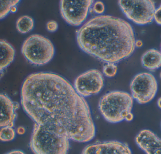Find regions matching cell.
I'll return each instance as SVG.
<instances>
[{
    "instance_id": "1",
    "label": "cell",
    "mask_w": 161,
    "mask_h": 154,
    "mask_svg": "<svg viewBox=\"0 0 161 154\" xmlns=\"http://www.w3.org/2000/svg\"><path fill=\"white\" fill-rule=\"evenodd\" d=\"M20 102L35 123L59 129L70 140L86 143L95 136L89 104L58 74L38 72L28 75L22 85Z\"/></svg>"
},
{
    "instance_id": "2",
    "label": "cell",
    "mask_w": 161,
    "mask_h": 154,
    "mask_svg": "<svg viewBox=\"0 0 161 154\" xmlns=\"http://www.w3.org/2000/svg\"><path fill=\"white\" fill-rule=\"evenodd\" d=\"M77 44L81 50L105 63H118L135 50V34L131 24L121 18L98 15L78 30Z\"/></svg>"
},
{
    "instance_id": "3",
    "label": "cell",
    "mask_w": 161,
    "mask_h": 154,
    "mask_svg": "<svg viewBox=\"0 0 161 154\" xmlns=\"http://www.w3.org/2000/svg\"><path fill=\"white\" fill-rule=\"evenodd\" d=\"M70 139L61 130L35 123L29 142L34 154H68Z\"/></svg>"
},
{
    "instance_id": "4",
    "label": "cell",
    "mask_w": 161,
    "mask_h": 154,
    "mask_svg": "<svg viewBox=\"0 0 161 154\" xmlns=\"http://www.w3.org/2000/svg\"><path fill=\"white\" fill-rule=\"evenodd\" d=\"M134 99L126 92L113 91L104 94L98 103V109L108 122L117 124L125 120L132 111Z\"/></svg>"
},
{
    "instance_id": "5",
    "label": "cell",
    "mask_w": 161,
    "mask_h": 154,
    "mask_svg": "<svg viewBox=\"0 0 161 154\" xmlns=\"http://www.w3.org/2000/svg\"><path fill=\"white\" fill-rule=\"evenodd\" d=\"M21 53L27 62L40 66L51 62L55 53L54 46L50 40L38 34L31 35L24 41Z\"/></svg>"
},
{
    "instance_id": "6",
    "label": "cell",
    "mask_w": 161,
    "mask_h": 154,
    "mask_svg": "<svg viewBox=\"0 0 161 154\" xmlns=\"http://www.w3.org/2000/svg\"><path fill=\"white\" fill-rule=\"evenodd\" d=\"M118 5L126 17L138 25L149 24L154 20L156 7L153 1H119Z\"/></svg>"
},
{
    "instance_id": "7",
    "label": "cell",
    "mask_w": 161,
    "mask_h": 154,
    "mask_svg": "<svg viewBox=\"0 0 161 154\" xmlns=\"http://www.w3.org/2000/svg\"><path fill=\"white\" fill-rule=\"evenodd\" d=\"M130 89L133 99L140 104H145L151 102L156 96L158 82L152 73L141 72L132 78Z\"/></svg>"
},
{
    "instance_id": "8",
    "label": "cell",
    "mask_w": 161,
    "mask_h": 154,
    "mask_svg": "<svg viewBox=\"0 0 161 154\" xmlns=\"http://www.w3.org/2000/svg\"><path fill=\"white\" fill-rule=\"evenodd\" d=\"M93 1H61L60 11L63 19L70 25H81L86 20Z\"/></svg>"
},
{
    "instance_id": "9",
    "label": "cell",
    "mask_w": 161,
    "mask_h": 154,
    "mask_svg": "<svg viewBox=\"0 0 161 154\" xmlns=\"http://www.w3.org/2000/svg\"><path fill=\"white\" fill-rule=\"evenodd\" d=\"M104 86L103 74L98 70L91 69L85 72L75 78L74 88L81 97L96 95Z\"/></svg>"
},
{
    "instance_id": "10",
    "label": "cell",
    "mask_w": 161,
    "mask_h": 154,
    "mask_svg": "<svg viewBox=\"0 0 161 154\" xmlns=\"http://www.w3.org/2000/svg\"><path fill=\"white\" fill-rule=\"evenodd\" d=\"M81 154H132V151L127 143L112 140L89 144Z\"/></svg>"
},
{
    "instance_id": "11",
    "label": "cell",
    "mask_w": 161,
    "mask_h": 154,
    "mask_svg": "<svg viewBox=\"0 0 161 154\" xmlns=\"http://www.w3.org/2000/svg\"><path fill=\"white\" fill-rule=\"evenodd\" d=\"M19 104L4 93H0V128L14 127L17 118Z\"/></svg>"
},
{
    "instance_id": "12",
    "label": "cell",
    "mask_w": 161,
    "mask_h": 154,
    "mask_svg": "<svg viewBox=\"0 0 161 154\" xmlns=\"http://www.w3.org/2000/svg\"><path fill=\"white\" fill-rule=\"evenodd\" d=\"M135 141L146 154H161V138L151 130L143 129L140 131Z\"/></svg>"
},
{
    "instance_id": "13",
    "label": "cell",
    "mask_w": 161,
    "mask_h": 154,
    "mask_svg": "<svg viewBox=\"0 0 161 154\" xmlns=\"http://www.w3.org/2000/svg\"><path fill=\"white\" fill-rule=\"evenodd\" d=\"M15 49L10 43L4 40L0 39V74L14 61Z\"/></svg>"
},
{
    "instance_id": "14",
    "label": "cell",
    "mask_w": 161,
    "mask_h": 154,
    "mask_svg": "<svg viewBox=\"0 0 161 154\" xmlns=\"http://www.w3.org/2000/svg\"><path fill=\"white\" fill-rule=\"evenodd\" d=\"M142 65L145 68L154 71L161 67V52L156 49L148 50L142 56Z\"/></svg>"
},
{
    "instance_id": "15",
    "label": "cell",
    "mask_w": 161,
    "mask_h": 154,
    "mask_svg": "<svg viewBox=\"0 0 161 154\" xmlns=\"http://www.w3.org/2000/svg\"><path fill=\"white\" fill-rule=\"evenodd\" d=\"M35 21L30 16L24 15L19 17L16 22L17 31L21 34H27L34 28Z\"/></svg>"
},
{
    "instance_id": "16",
    "label": "cell",
    "mask_w": 161,
    "mask_h": 154,
    "mask_svg": "<svg viewBox=\"0 0 161 154\" xmlns=\"http://www.w3.org/2000/svg\"><path fill=\"white\" fill-rule=\"evenodd\" d=\"M16 131L13 127L6 126L0 129V141L8 142L15 139Z\"/></svg>"
},
{
    "instance_id": "17",
    "label": "cell",
    "mask_w": 161,
    "mask_h": 154,
    "mask_svg": "<svg viewBox=\"0 0 161 154\" xmlns=\"http://www.w3.org/2000/svg\"><path fill=\"white\" fill-rule=\"evenodd\" d=\"M20 1H0V20L5 18L10 12L11 8L17 6Z\"/></svg>"
},
{
    "instance_id": "18",
    "label": "cell",
    "mask_w": 161,
    "mask_h": 154,
    "mask_svg": "<svg viewBox=\"0 0 161 154\" xmlns=\"http://www.w3.org/2000/svg\"><path fill=\"white\" fill-rule=\"evenodd\" d=\"M118 67L114 63H107L104 65L103 68V73L108 77H114L117 74Z\"/></svg>"
},
{
    "instance_id": "19",
    "label": "cell",
    "mask_w": 161,
    "mask_h": 154,
    "mask_svg": "<svg viewBox=\"0 0 161 154\" xmlns=\"http://www.w3.org/2000/svg\"><path fill=\"white\" fill-rule=\"evenodd\" d=\"M92 8L95 13L101 15L105 11V5L101 1H96L93 4Z\"/></svg>"
},
{
    "instance_id": "20",
    "label": "cell",
    "mask_w": 161,
    "mask_h": 154,
    "mask_svg": "<svg viewBox=\"0 0 161 154\" xmlns=\"http://www.w3.org/2000/svg\"><path fill=\"white\" fill-rule=\"evenodd\" d=\"M58 27V24L55 20L49 21L46 24L47 30L51 33H53L57 31Z\"/></svg>"
},
{
    "instance_id": "21",
    "label": "cell",
    "mask_w": 161,
    "mask_h": 154,
    "mask_svg": "<svg viewBox=\"0 0 161 154\" xmlns=\"http://www.w3.org/2000/svg\"><path fill=\"white\" fill-rule=\"evenodd\" d=\"M154 20L158 24L161 25V3L158 8H156Z\"/></svg>"
},
{
    "instance_id": "22",
    "label": "cell",
    "mask_w": 161,
    "mask_h": 154,
    "mask_svg": "<svg viewBox=\"0 0 161 154\" xmlns=\"http://www.w3.org/2000/svg\"><path fill=\"white\" fill-rule=\"evenodd\" d=\"M16 133L20 135H24L25 133V129L23 126H19L16 130Z\"/></svg>"
},
{
    "instance_id": "23",
    "label": "cell",
    "mask_w": 161,
    "mask_h": 154,
    "mask_svg": "<svg viewBox=\"0 0 161 154\" xmlns=\"http://www.w3.org/2000/svg\"><path fill=\"white\" fill-rule=\"evenodd\" d=\"M133 118H134V115L132 114V112L129 113L125 118V120L127 122H130L133 120Z\"/></svg>"
},
{
    "instance_id": "24",
    "label": "cell",
    "mask_w": 161,
    "mask_h": 154,
    "mask_svg": "<svg viewBox=\"0 0 161 154\" xmlns=\"http://www.w3.org/2000/svg\"><path fill=\"white\" fill-rule=\"evenodd\" d=\"M5 154H25V153L21 150H16L8 152Z\"/></svg>"
},
{
    "instance_id": "25",
    "label": "cell",
    "mask_w": 161,
    "mask_h": 154,
    "mask_svg": "<svg viewBox=\"0 0 161 154\" xmlns=\"http://www.w3.org/2000/svg\"><path fill=\"white\" fill-rule=\"evenodd\" d=\"M143 45V42L141 40H136L135 41V46L137 48H141L142 47Z\"/></svg>"
},
{
    "instance_id": "26",
    "label": "cell",
    "mask_w": 161,
    "mask_h": 154,
    "mask_svg": "<svg viewBox=\"0 0 161 154\" xmlns=\"http://www.w3.org/2000/svg\"><path fill=\"white\" fill-rule=\"evenodd\" d=\"M17 11V6H15L12 7L11 8V10H10V12L11 13H15L16 11Z\"/></svg>"
},
{
    "instance_id": "27",
    "label": "cell",
    "mask_w": 161,
    "mask_h": 154,
    "mask_svg": "<svg viewBox=\"0 0 161 154\" xmlns=\"http://www.w3.org/2000/svg\"><path fill=\"white\" fill-rule=\"evenodd\" d=\"M157 104L159 108L161 109V97H159L158 99V102H157Z\"/></svg>"
},
{
    "instance_id": "28",
    "label": "cell",
    "mask_w": 161,
    "mask_h": 154,
    "mask_svg": "<svg viewBox=\"0 0 161 154\" xmlns=\"http://www.w3.org/2000/svg\"><path fill=\"white\" fill-rule=\"evenodd\" d=\"M160 78L161 79V72H160Z\"/></svg>"
},
{
    "instance_id": "29",
    "label": "cell",
    "mask_w": 161,
    "mask_h": 154,
    "mask_svg": "<svg viewBox=\"0 0 161 154\" xmlns=\"http://www.w3.org/2000/svg\"></svg>"
},
{
    "instance_id": "30",
    "label": "cell",
    "mask_w": 161,
    "mask_h": 154,
    "mask_svg": "<svg viewBox=\"0 0 161 154\" xmlns=\"http://www.w3.org/2000/svg\"></svg>"
},
{
    "instance_id": "31",
    "label": "cell",
    "mask_w": 161,
    "mask_h": 154,
    "mask_svg": "<svg viewBox=\"0 0 161 154\" xmlns=\"http://www.w3.org/2000/svg\"><path fill=\"white\" fill-rule=\"evenodd\" d=\"M1 74H0V76H1Z\"/></svg>"
}]
</instances>
